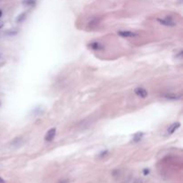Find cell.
Returning <instances> with one entry per match:
<instances>
[{
    "mask_svg": "<svg viewBox=\"0 0 183 183\" xmlns=\"http://www.w3.org/2000/svg\"><path fill=\"white\" fill-rule=\"evenodd\" d=\"M1 1H2V0H0V2H1Z\"/></svg>",
    "mask_w": 183,
    "mask_h": 183,
    "instance_id": "19",
    "label": "cell"
},
{
    "mask_svg": "<svg viewBox=\"0 0 183 183\" xmlns=\"http://www.w3.org/2000/svg\"><path fill=\"white\" fill-rule=\"evenodd\" d=\"M125 183H145L144 180L142 179H138V178H130L127 180Z\"/></svg>",
    "mask_w": 183,
    "mask_h": 183,
    "instance_id": "9",
    "label": "cell"
},
{
    "mask_svg": "<svg viewBox=\"0 0 183 183\" xmlns=\"http://www.w3.org/2000/svg\"><path fill=\"white\" fill-rule=\"evenodd\" d=\"M164 96L167 99H170V100H178L181 98V95L180 94H175V93H167L164 94Z\"/></svg>",
    "mask_w": 183,
    "mask_h": 183,
    "instance_id": "6",
    "label": "cell"
},
{
    "mask_svg": "<svg viewBox=\"0 0 183 183\" xmlns=\"http://www.w3.org/2000/svg\"><path fill=\"white\" fill-rule=\"evenodd\" d=\"M107 153H108L107 151H104L102 154H99V156H100V157H104V156H105V154H106Z\"/></svg>",
    "mask_w": 183,
    "mask_h": 183,
    "instance_id": "14",
    "label": "cell"
},
{
    "mask_svg": "<svg viewBox=\"0 0 183 183\" xmlns=\"http://www.w3.org/2000/svg\"><path fill=\"white\" fill-rule=\"evenodd\" d=\"M134 92L135 94L139 96V97H141V98H145L147 96V90L142 87H138V88H136L134 89Z\"/></svg>",
    "mask_w": 183,
    "mask_h": 183,
    "instance_id": "3",
    "label": "cell"
},
{
    "mask_svg": "<svg viewBox=\"0 0 183 183\" xmlns=\"http://www.w3.org/2000/svg\"><path fill=\"white\" fill-rule=\"evenodd\" d=\"M0 183H5V181L1 177H0Z\"/></svg>",
    "mask_w": 183,
    "mask_h": 183,
    "instance_id": "16",
    "label": "cell"
},
{
    "mask_svg": "<svg viewBox=\"0 0 183 183\" xmlns=\"http://www.w3.org/2000/svg\"><path fill=\"white\" fill-rule=\"evenodd\" d=\"M149 169H144L143 170V173H144V175H148L149 174Z\"/></svg>",
    "mask_w": 183,
    "mask_h": 183,
    "instance_id": "13",
    "label": "cell"
},
{
    "mask_svg": "<svg viewBox=\"0 0 183 183\" xmlns=\"http://www.w3.org/2000/svg\"><path fill=\"white\" fill-rule=\"evenodd\" d=\"M1 16H2V11L0 10V17H1Z\"/></svg>",
    "mask_w": 183,
    "mask_h": 183,
    "instance_id": "18",
    "label": "cell"
},
{
    "mask_svg": "<svg viewBox=\"0 0 183 183\" xmlns=\"http://www.w3.org/2000/svg\"><path fill=\"white\" fill-rule=\"evenodd\" d=\"M2 27H3V23H2V22H0V29H1Z\"/></svg>",
    "mask_w": 183,
    "mask_h": 183,
    "instance_id": "17",
    "label": "cell"
},
{
    "mask_svg": "<svg viewBox=\"0 0 183 183\" xmlns=\"http://www.w3.org/2000/svg\"><path fill=\"white\" fill-rule=\"evenodd\" d=\"M180 127V123L179 122H173L172 125L169 126V128H168V130H167V132L169 133V134H172V133H174Z\"/></svg>",
    "mask_w": 183,
    "mask_h": 183,
    "instance_id": "5",
    "label": "cell"
},
{
    "mask_svg": "<svg viewBox=\"0 0 183 183\" xmlns=\"http://www.w3.org/2000/svg\"><path fill=\"white\" fill-rule=\"evenodd\" d=\"M157 22L162 25L168 26V27H173L176 25V23L171 17H165V18H158Z\"/></svg>",
    "mask_w": 183,
    "mask_h": 183,
    "instance_id": "1",
    "label": "cell"
},
{
    "mask_svg": "<svg viewBox=\"0 0 183 183\" xmlns=\"http://www.w3.org/2000/svg\"><path fill=\"white\" fill-rule=\"evenodd\" d=\"M118 35L121 37H124V38H133V37H137L138 34L134 33L132 31H118Z\"/></svg>",
    "mask_w": 183,
    "mask_h": 183,
    "instance_id": "4",
    "label": "cell"
},
{
    "mask_svg": "<svg viewBox=\"0 0 183 183\" xmlns=\"http://www.w3.org/2000/svg\"><path fill=\"white\" fill-rule=\"evenodd\" d=\"M23 3L26 5H35V0H24Z\"/></svg>",
    "mask_w": 183,
    "mask_h": 183,
    "instance_id": "12",
    "label": "cell"
},
{
    "mask_svg": "<svg viewBox=\"0 0 183 183\" xmlns=\"http://www.w3.org/2000/svg\"><path fill=\"white\" fill-rule=\"evenodd\" d=\"M143 136H144L143 132H138V133H136V134H134L131 141L132 142H138V141H140V140L142 139Z\"/></svg>",
    "mask_w": 183,
    "mask_h": 183,
    "instance_id": "8",
    "label": "cell"
},
{
    "mask_svg": "<svg viewBox=\"0 0 183 183\" xmlns=\"http://www.w3.org/2000/svg\"><path fill=\"white\" fill-rule=\"evenodd\" d=\"M55 133H56V129L55 128H52L49 130L47 132V134L45 136V141L47 142H51L52 140L54 139L55 136Z\"/></svg>",
    "mask_w": 183,
    "mask_h": 183,
    "instance_id": "2",
    "label": "cell"
},
{
    "mask_svg": "<svg viewBox=\"0 0 183 183\" xmlns=\"http://www.w3.org/2000/svg\"><path fill=\"white\" fill-rule=\"evenodd\" d=\"M58 183H69V180H59Z\"/></svg>",
    "mask_w": 183,
    "mask_h": 183,
    "instance_id": "15",
    "label": "cell"
},
{
    "mask_svg": "<svg viewBox=\"0 0 183 183\" xmlns=\"http://www.w3.org/2000/svg\"><path fill=\"white\" fill-rule=\"evenodd\" d=\"M89 47L91 49H94V50H100V49H103V46L99 43V42H92L89 45Z\"/></svg>",
    "mask_w": 183,
    "mask_h": 183,
    "instance_id": "7",
    "label": "cell"
},
{
    "mask_svg": "<svg viewBox=\"0 0 183 183\" xmlns=\"http://www.w3.org/2000/svg\"><path fill=\"white\" fill-rule=\"evenodd\" d=\"M25 17H26V13H23L22 15H20L17 17L16 22H17V23H22L23 21L25 20Z\"/></svg>",
    "mask_w": 183,
    "mask_h": 183,
    "instance_id": "10",
    "label": "cell"
},
{
    "mask_svg": "<svg viewBox=\"0 0 183 183\" xmlns=\"http://www.w3.org/2000/svg\"><path fill=\"white\" fill-rule=\"evenodd\" d=\"M98 22H99V20L96 19H96H92V20L90 21V23H89V27H95L98 23Z\"/></svg>",
    "mask_w": 183,
    "mask_h": 183,
    "instance_id": "11",
    "label": "cell"
}]
</instances>
